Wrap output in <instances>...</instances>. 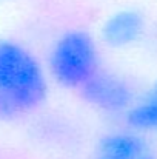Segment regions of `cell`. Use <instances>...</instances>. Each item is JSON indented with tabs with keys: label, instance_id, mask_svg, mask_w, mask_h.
<instances>
[{
	"label": "cell",
	"instance_id": "5b68a950",
	"mask_svg": "<svg viewBox=\"0 0 157 159\" xmlns=\"http://www.w3.org/2000/svg\"><path fill=\"white\" fill-rule=\"evenodd\" d=\"M151 148L145 138L129 128L108 131L99 138L93 159H140Z\"/></svg>",
	"mask_w": 157,
	"mask_h": 159
},
{
	"label": "cell",
	"instance_id": "ba28073f",
	"mask_svg": "<svg viewBox=\"0 0 157 159\" xmlns=\"http://www.w3.org/2000/svg\"><path fill=\"white\" fill-rule=\"evenodd\" d=\"M0 2H6V0H0Z\"/></svg>",
	"mask_w": 157,
	"mask_h": 159
},
{
	"label": "cell",
	"instance_id": "3957f363",
	"mask_svg": "<svg viewBox=\"0 0 157 159\" xmlns=\"http://www.w3.org/2000/svg\"><path fill=\"white\" fill-rule=\"evenodd\" d=\"M79 93L86 105L106 116H125L137 98L125 76L102 66L79 88Z\"/></svg>",
	"mask_w": 157,
	"mask_h": 159
},
{
	"label": "cell",
	"instance_id": "52a82bcc",
	"mask_svg": "<svg viewBox=\"0 0 157 159\" xmlns=\"http://www.w3.org/2000/svg\"><path fill=\"white\" fill-rule=\"evenodd\" d=\"M140 159H157V156L154 155V153H153V150H151L150 153H146V155H145L143 158H140Z\"/></svg>",
	"mask_w": 157,
	"mask_h": 159
},
{
	"label": "cell",
	"instance_id": "6da1fadb",
	"mask_svg": "<svg viewBox=\"0 0 157 159\" xmlns=\"http://www.w3.org/2000/svg\"><path fill=\"white\" fill-rule=\"evenodd\" d=\"M48 90V73L36 54L14 39H0V122L37 111Z\"/></svg>",
	"mask_w": 157,
	"mask_h": 159
},
{
	"label": "cell",
	"instance_id": "277c9868",
	"mask_svg": "<svg viewBox=\"0 0 157 159\" xmlns=\"http://www.w3.org/2000/svg\"><path fill=\"white\" fill-rule=\"evenodd\" d=\"M146 31L145 16L133 8L112 12L102 25V39L111 48H126L137 43Z\"/></svg>",
	"mask_w": 157,
	"mask_h": 159
},
{
	"label": "cell",
	"instance_id": "7a4b0ae2",
	"mask_svg": "<svg viewBox=\"0 0 157 159\" xmlns=\"http://www.w3.org/2000/svg\"><path fill=\"white\" fill-rule=\"evenodd\" d=\"M48 74L65 88H80L99 68L100 56L94 36L83 28L62 33L48 51Z\"/></svg>",
	"mask_w": 157,
	"mask_h": 159
},
{
	"label": "cell",
	"instance_id": "8992f818",
	"mask_svg": "<svg viewBox=\"0 0 157 159\" xmlns=\"http://www.w3.org/2000/svg\"><path fill=\"white\" fill-rule=\"evenodd\" d=\"M129 130L145 134L157 133V80H154L142 94H137L134 104L125 114Z\"/></svg>",
	"mask_w": 157,
	"mask_h": 159
}]
</instances>
